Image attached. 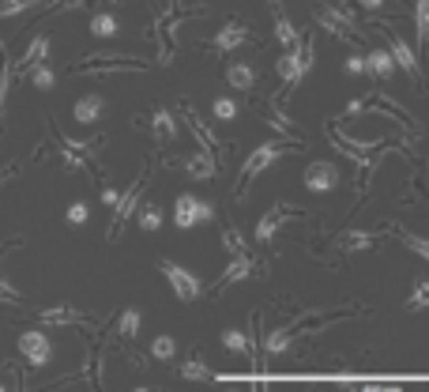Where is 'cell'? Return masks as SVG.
<instances>
[{
  "mask_svg": "<svg viewBox=\"0 0 429 392\" xmlns=\"http://www.w3.org/2000/svg\"><path fill=\"white\" fill-rule=\"evenodd\" d=\"M290 148H294V140H290V143H279V140H272V143H260V148L249 155V163L241 166V189H237V196H245V192H249V185H252V177H257V174H264V170L272 166L275 159H283V155H286Z\"/></svg>",
  "mask_w": 429,
  "mask_h": 392,
  "instance_id": "cell-1",
  "label": "cell"
},
{
  "mask_svg": "<svg viewBox=\"0 0 429 392\" xmlns=\"http://www.w3.org/2000/svg\"><path fill=\"white\" fill-rule=\"evenodd\" d=\"M381 27H384V38H388V53H392V61L399 64V68H403L407 76H410V80H414V87H418L422 91V95H425V91H429V83L422 80V68H418V57H414V49L403 42V38H399L396 31H392V23H384L381 19Z\"/></svg>",
  "mask_w": 429,
  "mask_h": 392,
  "instance_id": "cell-2",
  "label": "cell"
},
{
  "mask_svg": "<svg viewBox=\"0 0 429 392\" xmlns=\"http://www.w3.org/2000/svg\"><path fill=\"white\" fill-rule=\"evenodd\" d=\"M211 219H214V204H207V200H196L189 192H181L177 200H173V223L181 230H189L196 223H211Z\"/></svg>",
  "mask_w": 429,
  "mask_h": 392,
  "instance_id": "cell-3",
  "label": "cell"
},
{
  "mask_svg": "<svg viewBox=\"0 0 429 392\" xmlns=\"http://www.w3.org/2000/svg\"><path fill=\"white\" fill-rule=\"evenodd\" d=\"M158 272H162V276L170 279L173 294H177L181 302H196V298H200V291H204V287H200V279L192 276V272H185L181 264H173V260H158Z\"/></svg>",
  "mask_w": 429,
  "mask_h": 392,
  "instance_id": "cell-4",
  "label": "cell"
},
{
  "mask_svg": "<svg viewBox=\"0 0 429 392\" xmlns=\"http://www.w3.org/2000/svg\"><path fill=\"white\" fill-rule=\"evenodd\" d=\"M147 174H151V166H143V174L132 181V189L117 200V207H113V223H110V238H117L120 227H125V219L136 212V204H140V196H143V185H147Z\"/></svg>",
  "mask_w": 429,
  "mask_h": 392,
  "instance_id": "cell-5",
  "label": "cell"
},
{
  "mask_svg": "<svg viewBox=\"0 0 429 392\" xmlns=\"http://www.w3.org/2000/svg\"><path fill=\"white\" fill-rule=\"evenodd\" d=\"M316 23L324 31H331V34H339V38H358V27H354V16H346L343 8H328V4H316Z\"/></svg>",
  "mask_w": 429,
  "mask_h": 392,
  "instance_id": "cell-6",
  "label": "cell"
},
{
  "mask_svg": "<svg viewBox=\"0 0 429 392\" xmlns=\"http://www.w3.org/2000/svg\"><path fill=\"white\" fill-rule=\"evenodd\" d=\"M19 355L34 366V370H42V366H49V339H46V332H38V329H31V332H23L19 336Z\"/></svg>",
  "mask_w": 429,
  "mask_h": 392,
  "instance_id": "cell-7",
  "label": "cell"
},
{
  "mask_svg": "<svg viewBox=\"0 0 429 392\" xmlns=\"http://www.w3.org/2000/svg\"><path fill=\"white\" fill-rule=\"evenodd\" d=\"M305 189H313V192H328L339 185V170H335V163H324V159H316L305 166Z\"/></svg>",
  "mask_w": 429,
  "mask_h": 392,
  "instance_id": "cell-8",
  "label": "cell"
},
{
  "mask_svg": "<svg viewBox=\"0 0 429 392\" xmlns=\"http://www.w3.org/2000/svg\"><path fill=\"white\" fill-rule=\"evenodd\" d=\"M290 215H298V212H294L290 204H279V207H272V212H267V215L260 219V223H257V242H264V245H267V242L275 238V230L283 227Z\"/></svg>",
  "mask_w": 429,
  "mask_h": 392,
  "instance_id": "cell-9",
  "label": "cell"
},
{
  "mask_svg": "<svg viewBox=\"0 0 429 392\" xmlns=\"http://www.w3.org/2000/svg\"><path fill=\"white\" fill-rule=\"evenodd\" d=\"M249 27H245V23H226V27L219 31V34H214V42H211V49H214V53H230V49L234 46H241V42H249Z\"/></svg>",
  "mask_w": 429,
  "mask_h": 392,
  "instance_id": "cell-10",
  "label": "cell"
},
{
  "mask_svg": "<svg viewBox=\"0 0 429 392\" xmlns=\"http://www.w3.org/2000/svg\"><path fill=\"white\" fill-rule=\"evenodd\" d=\"M275 68H279V76H283L286 91H290V87H298V80L305 76V64H301V46H298V49H290L286 57H279V64H275Z\"/></svg>",
  "mask_w": 429,
  "mask_h": 392,
  "instance_id": "cell-11",
  "label": "cell"
},
{
  "mask_svg": "<svg viewBox=\"0 0 429 392\" xmlns=\"http://www.w3.org/2000/svg\"><path fill=\"white\" fill-rule=\"evenodd\" d=\"M366 72L373 76V80H392L396 76V61L388 49H373V53L366 57Z\"/></svg>",
  "mask_w": 429,
  "mask_h": 392,
  "instance_id": "cell-12",
  "label": "cell"
},
{
  "mask_svg": "<svg viewBox=\"0 0 429 392\" xmlns=\"http://www.w3.org/2000/svg\"><path fill=\"white\" fill-rule=\"evenodd\" d=\"M102 110H105V102H102V95H95V91H91V95H83V98H79L76 102V121L79 125H95L98 121V117H102Z\"/></svg>",
  "mask_w": 429,
  "mask_h": 392,
  "instance_id": "cell-13",
  "label": "cell"
},
{
  "mask_svg": "<svg viewBox=\"0 0 429 392\" xmlns=\"http://www.w3.org/2000/svg\"><path fill=\"white\" fill-rule=\"evenodd\" d=\"M245 276H252V260H249V257H234V260H230V268H226L222 276L214 279V291H226L230 283L245 279Z\"/></svg>",
  "mask_w": 429,
  "mask_h": 392,
  "instance_id": "cell-14",
  "label": "cell"
},
{
  "mask_svg": "<svg viewBox=\"0 0 429 392\" xmlns=\"http://www.w3.org/2000/svg\"><path fill=\"white\" fill-rule=\"evenodd\" d=\"M272 16H275V34H279V42H283L286 49H298V31H294V23L283 16V8H279V0H272Z\"/></svg>",
  "mask_w": 429,
  "mask_h": 392,
  "instance_id": "cell-15",
  "label": "cell"
},
{
  "mask_svg": "<svg viewBox=\"0 0 429 392\" xmlns=\"http://www.w3.org/2000/svg\"><path fill=\"white\" fill-rule=\"evenodd\" d=\"M46 57H49V38H46V34H38L34 42L26 46V53H23V64H19L23 76L31 72V68H38V64H46Z\"/></svg>",
  "mask_w": 429,
  "mask_h": 392,
  "instance_id": "cell-16",
  "label": "cell"
},
{
  "mask_svg": "<svg viewBox=\"0 0 429 392\" xmlns=\"http://www.w3.org/2000/svg\"><path fill=\"white\" fill-rule=\"evenodd\" d=\"M185 117H189V128H192V133L200 136V143H204V151H207V155L222 151V143H219V140H214V136L207 133V125H204V121H200V117H196V110L189 106V102H185Z\"/></svg>",
  "mask_w": 429,
  "mask_h": 392,
  "instance_id": "cell-17",
  "label": "cell"
},
{
  "mask_svg": "<svg viewBox=\"0 0 429 392\" xmlns=\"http://www.w3.org/2000/svg\"><path fill=\"white\" fill-rule=\"evenodd\" d=\"M226 83H230L234 91H252V83H257V72H252L249 64H230V68H226Z\"/></svg>",
  "mask_w": 429,
  "mask_h": 392,
  "instance_id": "cell-18",
  "label": "cell"
},
{
  "mask_svg": "<svg viewBox=\"0 0 429 392\" xmlns=\"http://www.w3.org/2000/svg\"><path fill=\"white\" fill-rule=\"evenodd\" d=\"M42 324H87V313H79V309H46L42 313Z\"/></svg>",
  "mask_w": 429,
  "mask_h": 392,
  "instance_id": "cell-19",
  "label": "cell"
},
{
  "mask_svg": "<svg viewBox=\"0 0 429 392\" xmlns=\"http://www.w3.org/2000/svg\"><path fill=\"white\" fill-rule=\"evenodd\" d=\"M414 27H418V46L429 53V0H414Z\"/></svg>",
  "mask_w": 429,
  "mask_h": 392,
  "instance_id": "cell-20",
  "label": "cell"
},
{
  "mask_svg": "<svg viewBox=\"0 0 429 392\" xmlns=\"http://www.w3.org/2000/svg\"><path fill=\"white\" fill-rule=\"evenodd\" d=\"M185 170H189L192 177H214V170H219V163H214V155H192L189 163H185Z\"/></svg>",
  "mask_w": 429,
  "mask_h": 392,
  "instance_id": "cell-21",
  "label": "cell"
},
{
  "mask_svg": "<svg viewBox=\"0 0 429 392\" xmlns=\"http://www.w3.org/2000/svg\"><path fill=\"white\" fill-rule=\"evenodd\" d=\"M222 344L230 347V351H237V355H252V336H249V332L226 329V332H222Z\"/></svg>",
  "mask_w": 429,
  "mask_h": 392,
  "instance_id": "cell-22",
  "label": "cell"
},
{
  "mask_svg": "<svg viewBox=\"0 0 429 392\" xmlns=\"http://www.w3.org/2000/svg\"><path fill=\"white\" fill-rule=\"evenodd\" d=\"M16 245H19V238L11 242L8 249H16ZM8 249H0V260H4V253H8ZM0 302H8V306H19V302H23V294H19V291H16V287H11L4 276H0Z\"/></svg>",
  "mask_w": 429,
  "mask_h": 392,
  "instance_id": "cell-23",
  "label": "cell"
},
{
  "mask_svg": "<svg viewBox=\"0 0 429 392\" xmlns=\"http://www.w3.org/2000/svg\"><path fill=\"white\" fill-rule=\"evenodd\" d=\"M377 242V234H361V230H351L339 238V249H369V245Z\"/></svg>",
  "mask_w": 429,
  "mask_h": 392,
  "instance_id": "cell-24",
  "label": "cell"
},
{
  "mask_svg": "<svg viewBox=\"0 0 429 392\" xmlns=\"http://www.w3.org/2000/svg\"><path fill=\"white\" fill-rule=\"evenodd\" d=\"M91 34H98V38L117 34V19L110 16V11H98V16H91Z\"/></svg>",
  "mask_w": 429,
  "mask_h": 392,
  "instance_id": "cell-25",
  "label": "cell"
},
{
  "mask_svg": "<svg viewBox=\"0 0 429 392\" xmlns=\"http://www.w3.org/2000/svg\"><path fill=\"white\" fill-rule=\"evenodd\" d=\"M392 230L399 234V238H403V245H407V249H414V253H418V257H425V260H429V242H425V238H418V234H410V230H403V227H399V223H396Z\"/></svg>",
  "mask_w": 429,
  "mask_h": 392,
  "instance_id": "cell-26",
  "label": "cell"
},
{
  "mask_svg": "<svg viewBox=\"0 0 429 392\" xmlns=\"http://www.w3.org/2000/svg\"><path fill=\"white\" fill-rule=\"evenodd\" d=\"M140 227L143 230H158V227H162V207H158V204H143L140 207Z\"/></svg>",
  "mask_w": 429,
  "mask_h": 392,
  "instance_id": "cell-27",
  "label": "cell"
},
{
  "mask_svg": "<svg viewBox=\"0 0 429 392\" xmlns=\"http://www.w3.org/2000/svg\"><path fill=\"white\" fill-rule=\"evenodd\" d=\"M117 332L125 336V339H132V336H136V332H140V309H125V313H120Z\"/></svg>",
  "mask_w": 429,
  "mask_h": 392,
  "instance_id": "cell-28",
  "label": "cell"
},
{
  "mask_svg": "<svg viewBox=\"0 0 429 392\" xmlns=\"http://www.w3.org/2000/svg\"><path fill=\"white\" fill-rule=\"evenodd\" d=\"M26 80H31L38 91H49L57 76H53V68H49V64H38V68H31V72H26Z\"/></svg>",
  "mask_w": 429,
  "mask_h": 392,
  "instance_id": "cell-29",
  "label": "cell"
},
{
  "mask_svg": "<svg viewBox=\"0 0 429 392\" xmlns=\"http://www.w3.org/2000/svg\"><path fill=\"white\" fill-rule=\"evenodd\" d=\"M173 351H177L173 336H158L155 344H151V355H155V359H162V362H166V359H173Z\"/></svg>",
  "mask_w": 429,
  "mask_h": 392,
  "instance_id": "cell-30",
  "label": "cell"
},
{
  "mask_svg": "<svg viewBox=\"0 0 429 392\" xmlns=\"http://www.w3.org/2000/svg\"><path fill=\"white\" fill-rule=\"evenodd\" d=\"M429 306V279L425 283H418V287H414V294H410V302H407V309L410 313H418V309H425Z\"/></svg>",
  "mask_w": 429,
  "mask_h": 392,
  "instance_id": "cell-31",
  "label": "cell"
},
{
  "mask_svg": "<svg viewBox=\"0 0 429 392\" xmlns=\"http://www.w3.org/2000/svg\"><path fill=\"white\" fill-rule=\"evenodd\" d=\"M4 102H8V53L0 49V121H4Z\"/></svg>",
  "mask_w": 429,
  "mask_h": 392,
  "instance_id": "cell-32",
  "label": "cell"
},
{
  "mask_svg": "<svg viewBox=\"0 0 429 392\" xmlns=\"http://www.w3.org/2000/svg\"><path fill=\"white\" fill-rule=\"evenodd\" d=\"M214 117H219V121H234V117H237V102L234 98H219V102H214Z\"/></svg>",
  "mask_w": 429,
  "mask_h": 392,
  "instance_id": "cell-33",
  "label": "cell"
},
{
  "mask_svg": "<svg viewBox=\"0 0 429 392\" xmlns=\"http://www.w3.org/2000/svg\"><path fill=\"white\" fill-rule=\"evenodd\" d=\"M151 121H155V133L162 136V140H170V136H173V121H170V113H166V110H158V113L151 117Z\"/></svg>",
  "mask_w": 429,
  "mask_h": 392,
  "instance_id": "cell-34",
  "label": "cell"
},
{
  "mask_svg": "<svg viewBox=\"0 0 429 392\" xmlns=\"http://www.w3.org/2000/svg\"><path fill=\"white\" fill-rule=\"evenodd\" d=\"M34 4H38V0H0V16H16V11H26Z\"/></svg>",
  "mask_w": 429,
  "mask_h": 392,
  "instance_id": "cell-35",
  "label": "cell"
},
{
  "mask_svg": "<svg viewBox=\"0 0 429 392\" xmlns=\"http://www.w3.org/2000/svg\"><path fill=\"white\" fill-rule=\"evenodd\" d=\"M226 249H230L234 257H245V242H241V234L234 227H226Z\"/></svg>",
  "mask_w": 429,
  "mask_h": 392,
  "instance_id": "cell-36",
  "label": "cell"
},
{
  "mask_svg": "<svg viewBox=\"0 0 429 392\" xmlns=\"http://www.w3.org/2000/svg\"><path fill=\"white\" fill-rule=\"evenodd\" d=\"M185 377H192V381H211V373L204 370L200 362H185V370H181Z\"/></svg>",
  "mask_w": 429,
  "mask_h": 392,
  "instance_id": "cell-37",
  "label": "cell"
},
{
  "mask_svg": "<svg viewBox=\"0 0 429 392\" xmlns=\"http://www.w3.org/2000/svg\"><path fill=\"white\" fill-rule=\"evenodd\" d=\"M87 215H91L87 204H72L68 207V223H87Z\"/></svg>",
  "mask_w": 429,
  "mask_h": 392,
  "instance_id": "cell-38",
  "label": "cell"
},
{
  "mask_svg": "<svg viewBox=\"0 0 429 392\" xmlns=\"http://www.w3.org/2000/svg\"><path fill=\"white\" fill-rule=\"evenodd\" d=\"M267 125H272V128H279V133H286V136H290V121H286V117L279 113V110H275L272 117H267Z\"/></svg>",
  "mask_w": 429,
  "mask_h": 392,
  "instance_id": "cell-39",
  "label": "cell"
},
{
  "mask_svg": "<svg viewBox=\"0 0 429 392\" xmlns=\"http://www.w3.org/2000/svg\"><path fill=\"white\" fill-rule=\"evenodd\" d=\"M358 392H403V388H399V385H373V381H366Z\"/></svg>",
  "mask_w": 429,
  "mask_h": 392,
  "instance_id": "cell-40",
  "label": "cell"
},
{
  "mask_svg": "<svg viewBox=\"0 0 429 392\" xmlns=\"http://www.w3.org/2000/svg\"><path fill=\"white\" fill-rule=\"evenodd\" d=\"M346 72H351V76L366 72V57H346Z\"/></svg>",
  "mask_w": 429,
  "mask_h": 392,
  "instance_id": "cell-41",
  "label": "cell"
},
{
  "mask_svg": "<svg viewBox=\"0 0 429 392\" xmlns=\"http://www.w3.org/2000/svg\"><path fill=\"white\" fill-rule=\"evenodd\" d=\"M102 200L110 204V207H117V200H120V196H117V189H105V192H102Z\"/></svg>",
  "mask_w": 429,
  "mask_h": 392,
  "instance_id": "cell-42",
  "label": "cell"
},
{
  "mask_svg": "<svg viewBox=\"0 0 429 392\" xmlns=\"http://www.w3.org/2000/svg\"><path fill=\"white\" fill-rule=\"evenodd\" d=\"M16 174H19V166H8V170H0V185H4L8 177H16Z\"/></svg>",
  "mask_w": 429,
  "mask_h": 392,
  "instance_id": "cell-43",
  "label": "cell"
},
{
  "mask_svg": "<svg viewBox=\"0 0 429 392\" xmlns=\"http://www.w3.org/2000/svg\"><path fill=\"white\" fill-rule=\"evenodd\" d=\"M361 4H366V8L373 11V8H381V4H384V0H361Z\"/></svg>",
  "mask_w": 429,
  "mask_h": 392,
  "instance_id": "cell-44",
  "label": "cell"
},
{
  "mask_svg": "<svg viewBox=\"0 0 429 392\" xmlns=\"http://www.w3.org/2000/svg\"><path fill=\"white\" fill-rule=\"evenodd\" d=\"M136 392H151V388H136Z\"/></svg>",
  "mask_w": 429,
  "mask_h": 392,
  "instance_id": "cell-45",
  "label": "cell"
},
{
  "mask_svg": "<svg viewBox=\"0 0 429 392\" xmlns=\"http://www.w3.org/2000/svg\"><path fill=\"white\" fill-rule=\"evenodd\" d=\"M0 392H8V388H4V385H0Z\"/></svg>",
  "mask_w": 429,
  "mask_h": 392,
  "instance_id": "cell-46",
  "label": "cell"
}]
</instances>
